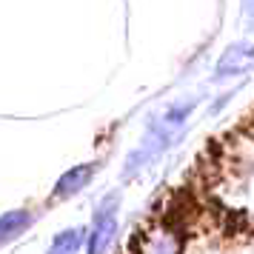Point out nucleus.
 Returning a JSON list of instances; mask_svg holds the SVG:
<instances>
[{"label":"nucleus","instance_id":"obj_1","mask_svg":"<svg viewBox=\"0 0 254 254\" xmlns=\"http://www.w3.org/2000/svg\"><path fill=\"white\" fill-rule=\"evenodd\" d=\"M115 231H117L115 217L94 220V231H92V240H89V254H103L112 246V240H115Z\"/></svg>","mask_w":254,"mask_h":254},{"label":"nucleus","instance_id":"obj_2","mask_svg":"<svg viewBox=\"0 0 254 254\" xmlns=\"http://www.w3.org/2000/svg\"><path fill=\"white\" fill-rule=\"evenodd\" d=\"M254 60V49L252 46H231L226 55H223V60H220V69L217 74H229V71H243L249 69Z\"/></svg>","mask_w":254,"mask_h":254},{"label":"nucleus","instance_id":"obj_3","mask_svg":"<svg viewBox=\"0 0 254 254\" xmlns=\"http://www.w3.org/2000/svg\"><path fill=\"white\" fill-rule=\"evenodd\" d=\"M89 177H92V166H77V169H71L60 177L58 189H55V197H69L74 191H80L83 186L89 183Z\"/></svg>","mask_w":254,"mask_h":254},{"label":"nucleus","instance_id":"obj_4","mask_svg":"<svg viewBox=\"0 0 254 254\" xmlns=\"http://www.w3.org/2000/svg\"><path fill=\"white\" fill-rule=\"evenodd\" d=\"M32 223L29 211H9L0 217V243H9L12 237H17L20 231H26V226Z\"/></svg>","mask_w":254,"mask_h":254},{"label":"nucleus","instance_id":"obj_5","mask_svg":"<svg viewBox=\"0 0 254 254\" xmlns=\"http://www.w3.org/2000/svg\"><path fill=\"white\" fill-rule=\"evenodd\" d=\"M80 243H83V231H63V234L55 237L49 254H74L80 249Z\"/></svg>","mask_w":254,"mask_h":254},{"label":"nucleus","instance_id":"obj_6","mask_svg":"<svg viewBox=\"0 0 254 254\" xmlns=\"http://www.w3.org/2000/svg\"><path fill=\"white\" fill-rule=\"evenodd\" d=\"M115 206H117V194H109L103 200V203H100V208H97V211H94V220H103V217H115V214H112V211H115Z\"/></svg>","mask_w":254,"mask_h":254}]
</instances>
